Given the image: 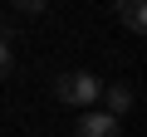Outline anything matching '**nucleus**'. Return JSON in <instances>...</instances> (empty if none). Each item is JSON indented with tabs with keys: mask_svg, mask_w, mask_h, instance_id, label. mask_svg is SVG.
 Returning <instances> with one entry per match:
<instances>
[{
	"mask_svg": "<svg viewBox=\"0 0 147 137\" xmlns=\"http://www.w3.org/2000/svg\"><path fill=\"white\" fill-rule=\"evenodd\" d=\"M98 93H103V83L88 74V68H69V74L54 79V98L69 103V108H88V103H98Z\"/></svg>",
	"mask_w": 147,
	"mask_h": 137,
	"instance_id": "f257e3e1",
	"label": "nucleus"
},
{
	"mask_svg": "<svg viewBox=\"0 0 147 137\" xmlns=\"http://www.w3.org/2000/svg\"><path fill=\"white\" fill-rule=\"evenodd\" d=\"M74 137H123V132H118V118L113 113H79Z\"/></svg>",
	"mask_w": 147,
	"mask_h": 137,
	"instance_id": "f03ea898",
	"label": "nucleus"
},
{
	"mask_svg": "<svg viewBox=\"0 0 147 137\" xmlns=\"http://www.w3.org/2000/svg\"><path fill=\"white\" fill-rule=\"evenodd\" d=\"M118 20H123V30H132V34H142L147 30V0H118Z\"/></svg>",
	"mask_w": 147,
	"mask_h": 137,
	"instance_id": "7ed1b4c3",
	"label": "nucleus"
},
{
	"mask_svg": "<svg viewBox=\"0 0 147 137\" xmlns=\"http://www.w3.org/2000/svg\"><path fill=\"white\" fill-rule=\"evenodd\" d=\"M98 98H103V103H108V113H113V118H123V113H127V108H132V103H137V93H132V88H127V83H113V88H103V93H98Z\"/></svg>",
	"mask_w": 147,
	"mask_h": 137,
	"instance_id": "20e7f679",
	"label": "nucleus"
},
{
	"mask_svg": "<svg viewBox=\"0 0 147 137\" xmlns=\"http://www.w3.org/2000/svg\"><path fill=\"white\" fill-rule=\"evenodd\" d=\"M44 5H49V0H15L20 15H44Z\"/></svg>",
	"mask_w": 147,
	"mask_h": 137,
	"instance_id": "39448f33",
	"label": "nucleus"
},
{
	"mask_svg": "<svg viewBox=\"0 0 147 137\" xmlns=\"http://www.w3.org/2000/svg\"><path fill=\"white\" fill-rule=\"evenodd\" d=\"M10 74V39H0V79Z\"/></svg>",
	"mask_w": 147,
	"mask_h": 137,
	"instance_id": "423d86ee",
	"label": "nucleus"
}]
</instances>
